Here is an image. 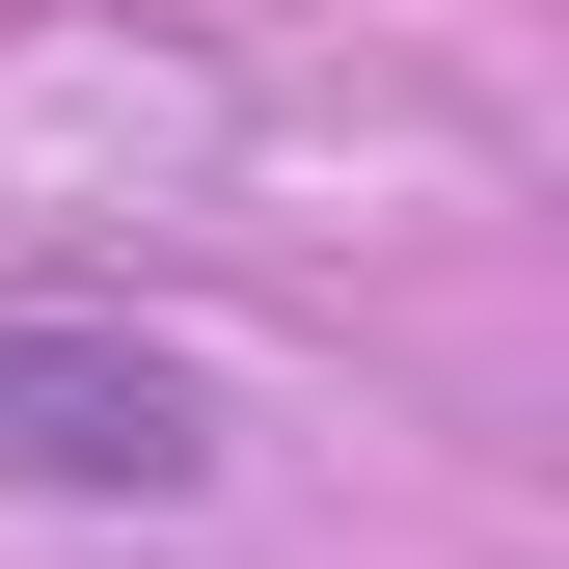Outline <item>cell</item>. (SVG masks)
Segmentation results:
<instances>
[{"instance_id":"cell-1","label":"cell","mask_w":569,"mask_h":569,"mask_svg":"<svg viewBox=\"0 0 569 569\" xmlns=\"http://www.w3.org/2000/svg\"><path fill=\"white\" fill-rule=\"evenodd\" d=\"M0 488L28 516H190L218 488V380L109 299H0Z\"/></svg>"}]
</instances>
